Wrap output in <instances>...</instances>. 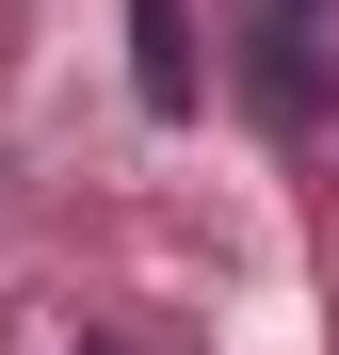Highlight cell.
I'll use <instances>...</instances> for the list:
<instances>
[{"label":"cell","instance_id":"6da1fadb","mask_svg":"<svg viewBox=\"0 0 339 355\" xmlns=\"http://www.w3.org/2000/svg\"><path fill=\"white\" fill-rule=\"evenodd\" d=\"M130 81H146V113H162V130L210 97V81H194V17H178V0H130Z\"/></svg>","mask_w":339,"mask_h":355}]
</instances>
